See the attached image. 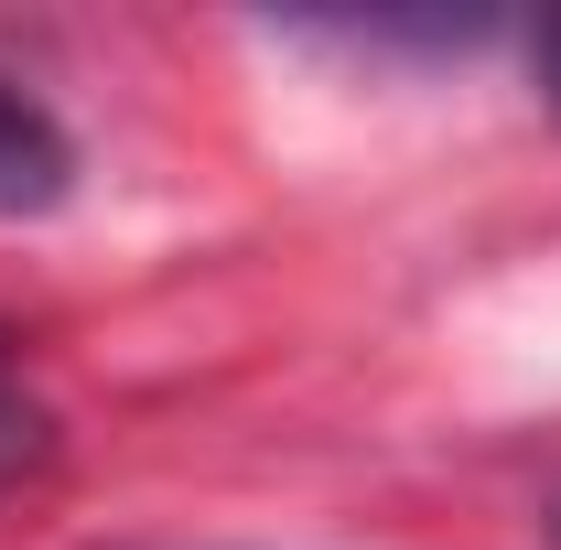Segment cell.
<instances>
[{"instance_id":"1","label":"cell","mask_w":561,"mask_h":550,"mask_svg":"<svg viewBox=\"0 0 561 550\" xmlns=\"http://www.w3.org/2000/svg\"><path fill=\"white\" fill-rule=\"evenodd\" d=\"M66 184H76V140L55 130L44 98H22L0 76V216H44Z\"/></svg>"},{"instance_id":"2","label":"cell","mask_w":561,"mask_h":550,"mask_svg":"<svg viewBox=\"0 0 561 550\" xmlns=\"http://www.w3.org/2000/svg\"><path fill=\"white\" fill-rule=\"evenodd\" d=\"M33 454V411L11 400V378H0V485H11V465Z\"/></svg>"},{"instance_id":"3","label":"cell","mask_w":561,"mask_h":550,"mask_svg":"<svg viewBox=\"0 0 561 550\" xmlns=\"http://www.w3.org/2000/svg\"><path fill=\"white\" fill-rule=\"evenodd\" d=\"M529 55H540V98H551V108H561V11H551V22H540V44H529Z\"/></svg>"}]
</instances>
